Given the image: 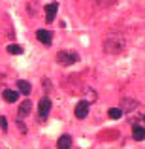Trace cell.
Masks as SVG:
<instances>
[{
  "mask_svg": "<svg viewBox=\"0 0 145 149\" xmlns=\"http://www.w3.org/2000/svg\"><path fill=\"white\" fill-rule=\"evenodd\" d=\"M79 61V55L76 53V51H58L57 53V62L60 66H72V64H76V62Z\"/></svg>",
  "mask_w": 145,
  "mask_h": 149,
  "instance_id": "6da1fadb",
  "label": "cell"
},
{
  "mask_svg": "<svg viewBox=\"0 0 145 149\" xmlns=\"http://www.w3.org/2000/svg\"><path fill=\"white\" fill-rule=\"evenodd\" d=\"M124 49V42L123 38H108V40L104 42V51L105 53H111V55H117L121 53V51Z\"/></svg>",
  "mask_w": 145,
  "mask_h": 149,
  "instance_id": "7a4b0ae2",
  "label": "cell"
},
{
  "mask_svg": "<svg viewBox=\"0 0 145 149\" xmlns=\"http://www.w3.org/2000/svg\"><path fill=\"white\" fill-rule=\"evenodd\" d=\"M89 108H91V104H89L87 100H79L76 104V109H74V113H76L77 119H85V117L89 115Z\"/></svg>",
  "mask_w": 145,
  "mask_h": 149,
  "instance_id": "3957f363",
  "label": "cell"
},
{
  "mask_svg": "<svg viewBox=\"0 0 145 149\" xmlns=\"http://www.w3.org/2000/svg\"><path fill=\"white\" fill-rule=\"evenodd\" d=\"M49 111H51V100L47 96H44V98L40 100V104H38V117H40V119H45V117L49 115Z\"/></svg>",
  "mask_w": 145,
  "mask_h": 149,
  "instance_id": "277c9868",
  "label": "cell"
},
{
  "mask_svg": "<svg viewBox=\"0 0 145 149\" xmlns=\"http://www.w3.org/2000/svg\"><path fill=\"white\" fill-rule=\"evenodd\" d=\"M139 108V102L138 100H132V98H123L121 102V111H134V109Z\"/></svg>",
  "mask_w": 145,
  "mask_h": 149,
  "instance_id": "5b68a950",
  "label": "cell"
},
{
  "mask_svg": "<svg viewBox=\"0 0 145 149\" xmlns=\"http://www.w3.org/2000/svg\"><path fill=\"white\" fill-rule=\"evenodd\" d=\"M57 11H58V4H57V2L47 4V6H45V21H47V23H53Z\"/></svg>",
  "mask_w": 145,
  "mask_h": 149,
  "instance_id": "8992f818",
  "label": "cell"
},
{
  "mask_svg": "<svg viewBox=\"0 0 145 149\" xmlns=\"http://www.w3.org/2000/svg\"><path fill=\"white\" fill-rule=\"evenodd\" d=\"M36 38L45 45V47H49V45L53 44V34H51L49 30H38V32H36Z\"/></svg>",
  "mask_w": 145,
  "mask_h": 149,
  "instance_id": "52a82bcc",
  "label": "cell"
},
{
  "mask_svg": "<svg viewBox=\"0 0 145 149\" xmlns=\"http://www.w3.org/2000/svg\"><path fill=\"white\" fill-rule=\"evenodd\" d=\"M57 147L58 149H72V136L70 134H62L57 142Z\"/></svg>",
  "mask_w": 145,
  "mask_h": 149,
  "instance_id": "ba28073f",
  "label": "cell"
},
{
  "mask_svg": "<svg viewBox=\"0 0 145 149\" xmlns=\"http://www.w3.org/2000/svg\"><path fill=\"white\" fill-rule=\"evenodd\" d=\"M17 89H19V93H21V95H26V96H28L30 91H32V85H30L26 79H19L17 81Z\"/></svg>",
  "mask_w": 145,
  "mask_h": 149,
  "instance_id": "9c48e42d",
  "label": "cell"
},
{
  "mask_svg": "<svg viewBox=\"0 0 145 149\" xmlns=\"http://www.w3.org/2000/svg\"><path fill=\"white\" fill-rule=\"evenodd\" d=\"M2 96H4V100H6V102H17L19 93H17V91H13V89H4Z\"/></svg>",
  "mask_w": 145,
  "mask_h": 149,
  "instance_id": "30bf717a",
  "label": "cell"
},
{
  "mask_svg": "<svg viewBox=\"0 0 145 149\" xmlns=\"http://www.w3.org/2000/svg\"><path fill=\"white\" fill-rule=\"evenodd\" d=\"M132 138H134L136 142H143V140H145V128H143V127H134Z\"/></svg>",
  "mask_w": 145,
  "mask_h": 149,
  "instance_id": "8fae6325",
  "label": "cell"
},
{
  "mask_svg": "<svg viewBox=\"0 0 145 149\" xmlns=\"http://www.w3.org/2000/svg\"><path fill=\"white\" fill-rule=\"evenodd\" d=\"M30 100H25V102H21V106H19V117H25V115H28L30 113Z\"/></svg>",
  "mask_w": 145,
  "mask_h": 149,
  "instance_id": "7c38bea8",
  "label": "cell"
},
{
  "mask_svg": "<svg viewBox=\"0 0 145 149\" xmlns=\"http://www.w3.org/2000/svg\"><path fill=\"white\" fill-rule=\"evenodd\" d=\"M108 115L111 117V119H121V115H123V111H121L119 108H109Z\"/></svg>",
  "mask_w": 145,
  "mask_h": 149,
  "instance_id": "4fadbf2b",
  "label": "cell"
},
{
  "mask_svg": "<svg viewBox=\"0 0 145 149\" xmlns=\"http://www.w3.org/2000/svg\"><path fill=\"white\" fill-rule=\"evenodd\" d=\"M8 53H11V55H21L23 53V47H21V45L10 44V45H8Z\"/></svg>",
  "mask_w": 145,
  "mask_h": 149,
  "instance_id": "5bb4252c",
  "label": "cell"
},
{
  "mask_svg": "<svg viewBox=\"0 0 145 149\" xmlns=\"http://www.w3.org/2000/svg\"><path fill=\"white\" fill-rule=\"evenodd\" d=\"M0 128H2L4 132L8 130V121H6V117H4V115H0Z\"/></svg>",
  "mask_w": 145,
  "mask_h": 149,
  "instance_id": "9a60e30c",
  "label": "cell"
},
{
  "mask_svg": "<svg viewBox=\"0 0 145 149\" xmlns=\"http://www.w3.org/2000/svg\"><path fill=\"white\" fill-rule=\"evenodd\" d=\"M17 125H19V128H21V132H23V134H26V128H25V125H23L21 121H17Z\"/></svg>",
  "mask_w": 145,
  "mask_h": 149,
  "instance_id": "2e32d148",
  "label": "cell"
},
{
  "mask_svg": "<svg viewBox=\"0 0 145 149\" xmlns=\"http://www.w3.org/2000/svg\"><path fill=\"white\" fill-rule=\"evenodd\" d=\"M143 121H145V115H143Z\"/></svg>",
  "mask_w": 145,
  "mask_h": 149,
  "instance_id": "e0dca14e",
  "label": "cell"
}]
</instances>
